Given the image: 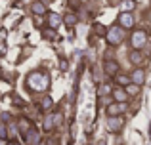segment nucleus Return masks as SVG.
<instances>
[{"label":"nucleus","mask_w":151,"mask_h":145,"mask_svg":"<svg viewBox=\"0 0 151 145\" xmlns=\"http://www.w3.org/2000/svg\"><path fill=\"white\" fill-rule=\"evenodd\" d=\"M103 69H105V73L109 74V76H115V74L119 73V63L117 61H105V63H103Z\"/></svg>","instance_id":"nucleus-7"},{"label":"nucleus","mask_w":151,"mask_h":145,"mask_svg":"<svg viewBox=\"0 0 151 145\" xmlns=\"http://www.w3.org/2000/svg\"><path fill=\"white\" fill-rule=\"evenodd\" d=\"M119 23H121V27H124V29H132L134 27V15L128 14V11H122V14L119 15Z\"/></svg>","instance_id":"nucleus-4"},{"label":"nucleus","mask_w":151,"mask_h":145,"mask_svg":"<svg viewBox=\"0 0 151 145\" xmlns=\"http://www.w3.org/2000/svg\"><path fill=\"white\" fill-rule=\"evenodd\" d=\"M122 38H124V34H122V31L119 29L117 25H115V27H111V29L107 31V42H109L111 46L121 44V42H122Z\"/></svg>","instance_id":"nucleus-2"},{"label":"nucleus","mask_w":151,"mask_h":145,"mask_svg":"<svg viewBox=\"0 0 151 145\" xmlns=\"http://www.w3.org/2000/svg\"><path fill=\"white\" fill-rule=\"evenodd\" d=\"M134 6H136V2H134V0H122V10H124V11L132 10Z\"/></svg>","instance_id":"nucleus-20"},{"label":"nucleus","mask_w":151,"mask_h":145,"mask_svg":"<svg viewBox=\"0 0 151 145\" xmlns=\"http://www.w3.org/2000/svg\"><path fill=\"white\" fill-rule=\"evenodd\" d=\"M144 78H145V74H144V71H142V69H136V71H134V74L132 76H130V80L134 82V84H144Z\"/></svg>","instance_id":"nucleus-9"},{"label":"nucleus","mask_w":151,"mask_h":145,"mask_svg":"<svg viewBox=\"0 0 151 145\" xmlns=\"http://www.w3.org/2000/svg\"><path fill=\"white\" fill-rule=\"evenodd\" d=\"M113 97H115V101H117V103H126L128 94L122 92V90H115V92H113Z\"/></svg>","instance_id":"nucleus-11"},{"label":"nucleus","mask_w":151,"mask_h":145,"mask_svg":"<svg viewBox=\"0 0 151 145\" xmlns=\"http://www.w3.org/2000/svg\"><path fill=\"white\" fill-rule=\"evenodd\" d=\"M31 10H33V14H37V15H44L46 14V6L42 2H33L31 4Z\"/></svg>","instance_id":"nucleus-10"},{"label":"nucleus","mask_w":151,"mask_h":145,"mask_svg":"<svg viewBox=\"0 0 151 145\" xmlns=\"http://www.w3.org/2000/svg\"><path fill=\"white\" fill-rule=\"evenodd\" d=\"M121 126H122V119H119V115L109 116V120H107V128H109L111 132H119Z\"/></svg>","instance_id":"nucleus-5"},{"label":"nucleus","mask_w":151,"mask_h":145,"mask_svg":"<svg viewBox=\"0 0 151 145\" xmlns=\"http://www.w3.org/2000/svg\"><path fill=\"white\" fill-rule=\"evenodd\" d=\"M115 80H117L121 86H126L128 82H132V80H130V76H128V74H122V73H117V74H115Z\"/></svg>","instance_id":"nucleus-14"},{"label":"nucleus","mask_w":151,"mask_h":145,"mask_svg":"<svg viewBox=\"0 0 151 145\" xmlns=\"http://www.w3.org/2000/svg\"><path fill=\"white\" fill-rule=\"evenodd\" d=\"M59 65H61V69H63V71L67 69V61H65V59H61V61H59Z\"/></svg>","instance_id":"nucleus-25"},{"label":"nucleus","mask_w":151,"mask_h":145,"mask_svg":"<svg viewBox=\"0 0 151 145\" xmlns=\"http://www.w3.org/2000/svg\"><path fill=\"white\" fill-rule=\"evenodd\" d=\"M31 128H33V124H31L27 119H19V130H21V134H23V136H25L27 132L31 130Z\"/></svg>","instance_id":"nucleus-13"},{"label":"nucleus","mask_w":151,"mask_h":145,"mask_svg":"<svg viewBox=\"0 0 151 145\" xmlns=\"http://www.w3.org/2000/svg\"><path fill=\"white\" fill-rule=\"evenodd\" d=\"M130 42H132V48H136V50H140L142 46H145V42H147L145 31H136V33L132 34V38H130Z\"/></svg>","instance_id":"nucleus-3"},{"label":"nucleus","mask_w":151,"mask_h":145,"mask_svg":"<svg viewBox=\"0 0 151 145\" xmlns=\"http://www.w3.org/2000/svg\"><path fill=\"white\" fill-rule=\"evenodd\" d=\"M52 103H54V101H52V97H42V101H40V109H42V111H48V109L52 107Z\"/></svg>","instance_id":"nucleus-19"},{"label":"nucleus","mask_w":151,"mask_h":145,"mask_svg":"<svg viewBox=\"0 0 151 145\" xmlns=\"http://www.w3.org/2000/svg\"><path fill=\"white\" fill-rule=\"evenodd\" d=\"M42 34H44V38H46V40H54V38L58 36V34H55V31L52 29V27H48V29H44V31H42Z\"/></svg>","instance_id":"nucleus-17"},{"label":"nucleus","mask_w":151,"mask_h":145,"mask_svg":"<svg viewBox=\"0 0 151 145\" xmlns=\"http://www.w3.org/2000/svg\"><path fill=\"white\" fill-rule=\"evenodd\" d=\"M140 92V88H138V84H126V94H128V96H136V94Z\"/></svg>","instance_id":"nucleus-18"},{"label":"nucleus","mask_w":151,"mask_h":145,"mask_svg":"<svg viewBox=\"0 0 151 145\" xmlns=\"http://www.w3.org/2000/svg\"><path fill=\"white\" fill-rule=\"evenodd\" d=\"M59 23H61V17H59L58 14H50L48 15V27H52V29H58Z\"/></svg>","instance_id":"nucleus-12"},{"label":"nucleus","mask_w":151,"mask_h":145,"mask_svg":"<svg viewBox=\"0 0 151 145\" xmlns=\"http://www.w3.org/2000/svg\"><path fill=\"white\" fill-rule=\"evenodd\" d=\"M44 128H46V130H52V128H54V116H52V115H48L44 119Z\"/></svg>","instance_id":"nucleus-21"},{"label":"nucleus","mask_w":151,"mask_h":145,"mask_svg":"<svg viewBox=\"0 0 151 145\" xmlns=\"http://www.w3.org/2000/svg\"><path fill=\"white\" fill-rule=\"evenodd\" d=\"M6 138H8V130L4 124H0V139H6Z\"/></svg>","instance_id":"nucleus-22"},{"label":"nucleus","mask_w":151,"mask_h":145,"mask_svg":"<svg viewBox=\"0 0 151 145\" xmlns=\"http://www.w3.org/2000/svg\"><path fill=\"white\" fill-rule=\"evenodd\" d=\"M23 138H25L27 145H37V143H38V138H40V134H38V132L35 130V128H31V130L27 132V134L23 136Z\"/></svg>","instance_id":"nucleus-6"},{"label":"nucleus","mask_w":151,"mask_h":145,"mask_svg":"<svg viewBox=\"0 0 151 145\" xmlns=\"http://www.w3.org/2000/svg\"><path fill=\"white\" fill-rule=\"evenodd\" d=\"M12 145H14V143H12Z\"/></svg>","instance_id":"nucleus-26"},{"label":"nucleus","mask_w":151,"mask_h":145,"mask_svg":"<svg viewBox=\"0 0 151 145\" xmlns=\"http://www.w3.org/2000/svg\"><path fill=\"white\" fill-rule=\"evenodd\" d=\"M63 21H65L67 27H73L75 23H77V15H75V14H67L65 17H63Z\"/></svg>","instance_id":"nucleus-15"},{"label":"nucleus","mask_w":151,"mask_h":145,"mask_svg":"<svg viewBox=\"0 0 151 145\" xmlns=\"http://www.w3.org/2000/svg\"><path fill=\"white\" fill-rule=\"evenodd\" d=\"M94 29H96V33H100V34H103V33H105V29H103L101 25H96Z\"/></svg>","instance_id":"nucleus-24"},{"label":"nucleus","mask_w":151,"mask_h":145,"mask_svg":"<svg viewBox=\"0 0 151 145\" xmlns=\"http://www.w3.org/2000/svg\"><path fill=\"white\" fill-rule=\"evenodd\" d=\"M14 103L19 105V107H21V105H25V103H23V99H19V96H14Z\"/></svg>","instance_id":"nucleus-23"},{"label":"nucleus","mask_w":151,"mask_h":145,"mask_svg":"<svg viewBox=\"0 0 151 145\" xmlns=\"http://www.w3.org/2000/svg\"><path fill=\"white\" fill-rule=\"evenodd\" d=\"M27 88L33 90V92H42V90L48 88V76L46 74H42L40 71H35L31 73L29 76H27Z\"/></svg>","instance_id":"nucleus-1"},{"label":"nucleus","mask_w":151,"mask_h":145,"mask_svg":"<svg viewBox=\"0 0 151 145\" xmlns=\"http://www.w3.org/2000/svg\"><path fill=\"white\" fill-rule=\"evenodd\" d=\"M124 109H126L124 103H113V105L107 107V113H109V116H115V115H119V113H122Z\"/></svg>","instance_id":"nucleus-8"},{"label":"nucleus","mask_w":151,"mask_h":145,"mask_svg":"<svg viewBox=\"0 0 151 145\" xmlns=\"http://www.w3.org/2000/svg\"><path fill=\"white\" fill-rule=\"evenodd\" d=\"M130 61H132L134 65H140L142 61H144V57H142L140 52H132V54H130Z\"/></svg>","instance_id":"nucleus-16"}]
</instances>
